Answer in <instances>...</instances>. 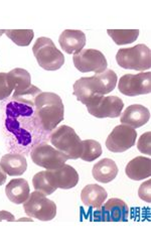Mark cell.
I'll use <instances>...</instances> for the list:
<instances>
[{
	"instance_id": "7",
	"label": "cell",
	"mask_w": 151,
	"mask_h": 252,
	"mask_svg": "<svg viewBox=\"0 0 151 252\" xmlns=\"http://www.w3.org/2000/svg\"><path fill=\"white\" fill-rule=\"evenodd\" d=\"M24 210L28 216L40 221H51L57 215L56 203L37 191L30 194L24 203Z\"/></svg>"
},
{
	"instance_id": "4",
	"label": "cell",
	"mask_w": 151,
	"mask_h": 252,
	"mask_svg": "<svg viewBox=\"0 0 151 252\" xmlns=\"http://www.w3.org/2000/svg\"><path fill=\"white\" fill-rule=\"evenodd\" d=\"M51 143L68 159H78L83 152V144L75 129L68 125H60L51 134Z\"/></svg>"
},
{
	"instance_id": "33",
	"label": "cell",
	"mask_w": 151,
	"mask_h": 252,
	"mask_svg": "<svg viewBox=\"0 0 151 252\" xmlns=\"http://www.w3.org/2000/svg\"><path fill=\"white\" fill-rule=\"evenodd\" d=\"M3 33H5V31L4 30H0V36H1Z\"/></svg>"
},
{
	"instance_id": "18",
	"label": "cell",
	"mask_w": 151,
	"mask_h": 252,
	"mask_svg": "<svg viewBox=\"0 0 151 252\" xmlns=\"http://www.w3.org/2000/svg\"><path fill=\"white\" fill-rule=\"evenodd\" d=\"M125 173L129 179L141 181L151 176V159L145 157H137L126 165Z\"/></svg>"
},
{
	"instance_id": "10",
	"label": "cell",
	"mask_w": 151,
	"mask_h": 252,
	"mask_svg": "<svg viewBox=\"0 0 151 252\" xmlns=\"http://www.w3.org/2000/svg\"><path fill=\"white\" fill-rule=\"evenodd\" d=\"M118 89L123 95L129 97L149 94L151 92V73L126 74L120 78Z\"/></svg>"
},
{
	"instance_id": "24",
	"label": "cell",
	"mask_w": 151,
	"mask_h": 252,
	"mask_svg": "<svg viewBox=\"0 0 151 252\" xmlns=\"http://www.w3.org/2000/svg\"><path fill=\"white\" fill-rule=\"evenodd\" d=\"M83 152L81 158L85 161H94L102 156V146L101 144L93 139H86L82 141Z\"/></svg>"
},
{
	"instance_id": "28",
	"label": "cell",
	"mask_w": 151,
	"mask_h": 252,
	"mask_svg": "<svg viewBox=\"0 0 151 252\" xmlns=\"http://www.w3.org/2000/svg\"><path fill=\"white\" fill-rule=\"evenodd\" d=\"M13 90L14 87L7 73H0V101L8 98Z\"/></svg>"
},
{
	"instance_id": "27",
	"label": "cell",
	"mask_w": 151,
	"mask_h": 252,
	"mask_svg": "<svg viewBox=\"0 0 151 252\" xmlns=\"http://www.w3.org/2000/svg\"><path fill=\"white\" fill-rule=\"evenodd\" d=\"M40 93H41L40 89H38L36 86L31 85L30 88H28L24 91L14 92L12 97H11V100L16 101V102H20V103H26V104L31 105V106H34L35 98Z\"/></svg>"
},
{
	"instance_id": "14",
	"label": "cell",
	"mask_w": 151,
	"mask_h": 252,
	"mask_svg": "<svg viewBox=\"0 0 151 252\" xmlns=\"http://www.w3.org/2000/svg\"><path fill=\"white\" fill-rule=\"evenodd\" d=\"M50 183L55 189L69 190L75 188L79 183V174L73 166L63 164L60 169L46 171Z\"/></svg>"
},
{
	"instance_id": "23",
	"label": "cell",
	"mask_w": 151,
	"mask_h": 252,
	"mask_svg": "<svg viewBox=\"0 0 151 252\" xmlns=\"http://www.w3.org/2000/svg\"><path fill=\"white\" fill-rule=\"evenodd\" d=\"M107 32L118 46L132 44L139 35L138 30H108Z\"/></svg>"
},
{
	"instance_id": "21",
	"label": "cell",
	"mask_w": 151,
	"mask_h": 252,
	"mask_svg": "<svg viewBox=\"0 0 151 252\" xmlns=\"http://www.w3.org/2000/svg\"><path fill=\"white\" fill-rule=\"evenodd\" d=\"M108 194L105 189L99 185L92 184L86 186L81 193L82 202L88 207L99 209L105 203Z\"/></svg>"
},
{
	"instance_id": "15",
	"label": "cell",
	"mask_w": 151,
	"mask_h": 252,
	"mask_svg": "<svg viewBox=\"0 0 151 252\" xmlns=\"http://www.w3.org/2000/svg\"><path fill=\"white\" fill-rule=\"evenodd\" d=\"M150 119L149 110L140 104H133L128 106L121 114L120 121L122 124L130 126L132 128H139L145 125Z\"/></svg>"
},
{
	"instance_id": "17",
	"label": "cell",
	"mask_w": 151,
	"mask_h": 252,
	"mask_svg": "<svg viewBox=\"0 0 151 252\" xmlns=\"http://www.w3.org/2000/svg\"><path fill=\"white\" fill-rule=\"evenodd\" d=\"M0 167L6 175L17 177L26 173L28 169V161L26 157L23 155L7 154L1 158Z\"/></svg>"
},
{
	"instance_id": "30",
	"label": "cell",
	"mask_w": 151,
	"mask_h": 252,
	"mask_svg": "<svg viewBox=\"0 0 151 252\" xmlns=\"http://www.w3.org/2000/svg\"><path fill=\"white\" fill-rule=\"evenodd\" d=\"M138 196L141 200L150 203L151 202V181L144 182L138 190Z\"/></svg>"
},
{
	"instance_id": "9",
	"label": "cell",
	"mask_w": 151,
	"mask_h": 252,
	"mask_svg": "<svg viewBox=\"0 0 151 252\" xmlns=\"http://www.w3.org/2000/svg\"><path fill=\"white\" fill-rule=\"evenodd\" d=\"M74 65L81 73L94 72L101 74L107 70L108 63L104 54L98 50L87 49L82 50L73 57Z\"/></svg>"
},
{
	"instance_id": "29",
	"label": "cell",
	"mask_w": 151,
	"mask_h": 252,
	"mask_svg": "<svg viewBox=\"0 0 151 252\" xmlns=\"http://www.w3.org/2000/svg\"><path fill=\"white\" fill-rule=\"evenodd\" d=\"M137 149L140 153L150 156L151 155V132L147 131L143 133L137 142Z\"/></svg>"
},
{
	"instance_id": "13",
	"label": "cell",
	"mask_w": 151,
	"mask_h": 252,
	"mask_svg": "<svg viewBox=\"0 0 151 252\" xmlns=\"http://www.w3.org/2000/svg\"><path fill=\"white\" fill-rule=\"evenodd\" d=\"M129 208L127 204L118 198L108 200L105 205L97 209V220L105 222H125L128 221Z\"/></svg>"
},
{
	"instance_id": "22",
	"label": "cell",
	"mask_w": 151,
	"mask_h": 252,
	"mask_svg": "<svg viewBox=\"0 0 151 252\" xmlns=\"http://www.w3.org/2000/svg\"><path fill=\"white\" fill-rule=\"evenodd\" d=\"M9 80L14 87V92L24 91L31 86L30 74L21 68H16L7 73Z\"/></svg>"
},
{
	"instance_id": "6",
	"label": "cell",
	"mask_w": 151,
	"mask_h": 252,
	"mask_svg": "<svg viewBox=\"0 0 151 252\" xmlns=\"http://www.w3.org/2000/svg\"><path fill=\"white\" fill-rule=\"evenodd\" d=\"M117 64L126 70L146 71L151 68L150 49L143 44L132 48L120 49L116 55Z\"/></svg>"
},
{
	"instance_id": "12",
	"label": "cell",
	"mask_w": 151,
	"mask_h": 252,
	"mask_svg": "<svg viewBox=\"0 0 151 252\" xmlns=\"http://www.w3.org/2000/svg\"><path fill=\"white\" fill-rule=\"evenodd\" d=\"M86 107L97 118H117L122 113L124 103L117 96H101L86 105Z\"/></svg>"
},
{
	"instance_id": "31",
	"label": "cell",
	"mask_w": 151,
	"mask_h": 252,
	"mask_svg": "<svg viewBox=\"0 0 151 252\" xmlns=\"http://www.w3.org/2000/svg\"><path fill=\"white\" fill-rule=\"evenodd\" d=\"M0 221H15L14 216L7 211H0Z\"/></svg>"
},
{
	"instance_id": "2",
	"label": "cell",
	"mask_w": 151,
	"mask_h": 252,
	"mask_svg": "<svg viewBox=\"0 0 151 252\" xmlns=\"http://www.w3.org/2000/svg\"><path fill=\"white\" fill-rule=\"evenodd\" d=\"M117 81L116 73L110 69L92 77H83L74 84V95L78 101L88 105L93 100L112 92L116 87Z\"/></svg>"
},
{
	"instance_id": "19",
	"label": "cell",
	"mask_w": 151,
	"mask_h": 252,
	"mask_svg": "<svg viewBox=\"0 0 151 252\" xmlns=\"http://www.w3.org/2000/svg\"><path fill=\"white\" fill-rule=\"evenodd\" d=\"M5 194L8 200L13 204H24L29 199L30 194L28 181L25 179L11 180L5 188Z\"/></svg>"
},
{
	"instance_id": "16",
	"label": "cell",
	"mask_w": 151,
	"mask_h": 252,
	"mask_svg": "<svg viewBox=\"0 0 151 252\" xmlns=\"http://www.w3.org/2000/svg\"><path fill=\"white\" fill-rule=\"evenodd\" d=\"M60 48L69 55H75L81 52L86 46V34L82 31L66 30L59 38Z\"/></svg>"
},
{
	"instance_id": "8",
	"label": "cell",
	"mask_w": 151,
	"mask_h": 252,
	"mask_svg": "<svg viewBox=\"0 0 151 252\" xmlns=\"http://www.w3.org/2000/svg\"><path fill=\"white\" fill-rule=\"evenodd\" d=\"M30 158L33 163L38 166L45 167L48 171L60 169V166L66 164L68 158L59 152L54 146L40 142L33 146L30 152Z\"/></svg>"
},
{
	"instance_id": "11",
	"label": "cell",
	"mask_w": 151,
	"mask_h": 252,
	"mask_svg": "<svg viewBox=\"0 0 151 252\" xmlns=\"http://www.w3.org/2000/svg\"><path fill=\"white\" fill-rule=\"evenodd\" d=\"M137 132L130 126L120 124L107 137L106 146L112 153H124L135 145Z\"/></svg>"
},
{
	"instance_id": "3",
	"label": "cell",
	"mask_w": 151,
	"mask_h": 252,
	"mask_svg": "<svg viewBox=\"0 0 151 252\" xmlns=\"http://www.w3.org/2000/svg\"><path fill=\"white\" fill-rule=\"evenodd\" d=\"M34 118L39 128L50 133L64 118V106L59 95L41 92L34 101Z\"/></svg>"
},
{
	"instance_id": "20",
	"label": "cell",
	"mask_w": 151,
	"mask_h": 252,
	"mask_svg": "<svg viewBox=\"0 0 151 252\" xmlns=\"http://www.w3.org/2000/svg\"><path fill=\"white\" fill-rule=\"evenodd\" d=\"M92 174L97 182L107 184L117 177L118 166L113 159L103 158L93 166Z\"/></svg>"
},
{
	"instance_id": "5",
	"label": "cell",
	"mask_w": 151,
	"mask_h": 252,
	"mask_svg": "<svg viewBox=\"0 0 151 252\" xmlns=\"http://www.w3.org/2000/svg\"><path fill=\"white\" fill-rule=\"evenodd\" d=\"M32 52L38 65L47 71H57L64 64L62 53L49 37H38L32 47Z\"/></svg>"
},
{
	"instance_id": "1",
	"label": "cell",
	"mask_w": 151,
	"mask_h": 252,
	"mask_svg": "<svg viewBox=\"0 0 151 252\" xmlns=\"http://www.w3.org/2000/svg\"><path fill=\"white\" fill-rule=\"evenodd\" d=\"M5 128L19 146L29 149L36 145L44 132L34 118V106L10 100L5 107Z\"/></svg>"
},
{
	"instance_id": "32",
	"label": "cell",
	"mask_w": 151,
	"mask_h": 252,
	"mask_svg": "<svg viewBox=\"0 0 151 252\" xmlns=\"http://www.w3.org/2000/svg\"><path fill=\"white\" fill-rule=\"evenodd\" d=\"M5 182H6V174L2 171L1 167H0V186L4 185Z\"/></svg>"
},
{
	"instance_id": "25",
	"label": "cell",
	"mask_w": 151,
	"mask_h": 252,
	"mask_svg": "<svg viewBox=\"0 0 151 252\" xmlns=\"http://www.w3.org/2000/svg\"><path fill=\"white\" fill-rule=\"evenodd\" d=\"M5 34L19 47L30 46L34 36L32 30H7L5 31Z\"/></svg>"
},
{
	"instance_id": "26",
	"label": "cell",
	"mask_w": 151,
	"mask_h": 252,
	"mask_svg": "<svg viewBox=\"0 0 151 252\" xmlns=\"http://www.w3.org/2000/svg\"><path fill=\"white\" fill-rule=\"evenodd\" d=\"M32 185L34 190L37 192H40L45 194L46 196L52 195L57 189H55L52 184L50 183V180L47 176V172H39L34 175L32 179Z\"/></svg>"
}]
</instances>
